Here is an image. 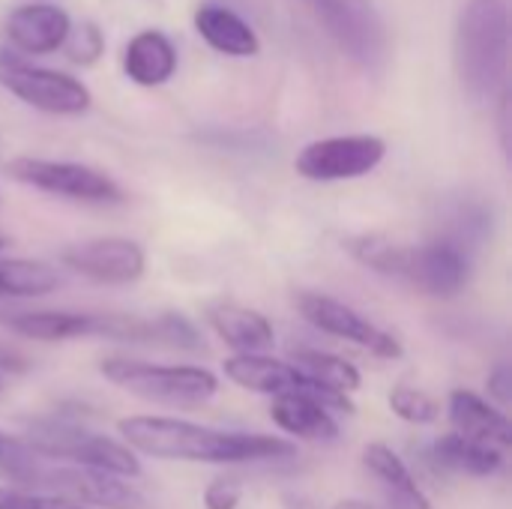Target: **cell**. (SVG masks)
<instances>
[{
	"instance_id": "6da1fadb",
	"label": "cell",
	"mask_w": 512,
	"mask_h": 509,
	"mask_svg": "<svg viewBox=\"0 0 512 509\" xmlns=\"http://www.w3.org/2000/svg\"><path fill=\"white\" fill-rule=\"evenodd\" d=\"M129 450H138L165 462H204V465H243L267 459H291L297 444L258 435V432H222L174 417H126L117 423Z\"/></svg>"
},
{
	"instance_id": "7a4b0ae2",
	"label": "cell",
	"mask_w": 512,
	"mask_h": 509,
	"mask_svg": "<svg viewBox=\"0 0 512 509\" xmlns=\"http://www.w3.org/2000/svg\"><path fill=\"white\" fill-rule=\"evenodd\" d=\"M456 72L474 99L504 90L510 63L507 0H471L456 24Z\"/></svg>"
},
{
	"instance_id": "3957f363",
	"label": "cell",
	"mask_w": 512,
	"mask_h": 509,
	"mask_svg": "<svg viewBox=\"0 0 512 509\" xmlns=\"http://www.w3.org/2000/svg\"><path fill=\"white\" fill-rule=\"evenodd\" d=\"M21 444L48 462L96 468V471H105V474H114L123 480L141 477V462H138L135 450H129L126 444H120L108 435H96L72 420H63V417L36 420Z\"/></svg>"
},
{
	"instance_id": "277c9868",
	"label": "cell",
	"mask_w": 512,
	"mask_h": 509,
	"mask_svg": "<svg viewBox=\"0 0 512 509\" xmlns=\"http://www.w3.org/2000/svg\"><path fill=\"white\" fill-rule=\"evenodd\" d=\"M99 372L120 390L159 405L195 408L216 396L219 378L204 366H156L129 357H108L99 363Z\"/></svg>"
},
{
	"instance_id": "5b68a950",
	"label": "cell",
	"mask_w": 512,
	"mask_h": 509,
	"mask_svg": "<svg viewBox=\"0 0 512 509\" xmlns=\"http://www.w3.org/2000/svg\"><path fill=\"white\" fill-rule=\"evenodd\" d=\"M318 24L330 33L342 54L366 72H375L390 57V33L372 0H303Z\"/></svg>"
},
{
	"instance_id": "8992f818",
	"label": "cell",
	"mask_w": 512,
	"mask_h": 509,
	"mask_svg": "<svg viewBox=\"0 0 512 509\" xmlns=\"http://www.w3.org/2000/svg\"><path fill=\"white\" fill-rule=\"evenodd\" d=\"M0 87L21 99L24 105L45 111V114H84L90 108V90L57 69H42L15 54L12 48L0 45Z\"/></svg>"
},
{
	"instance_id": "52a82bcc",
	"label": "cell",
	"mask_w": 512,
	"mask_h": 509,
	"mask_svg": "<svg viewBox=\"0 0 512 509\" xmlns=\"http://www.w3.org/2000/svg\"><path fill=\"white\" fill-rule=\"evenodd\" d=\"M6 174L24 186H33L48 195L87 204H114L123 201V189L102 171L78 162H54L36 156H18L6 165Z\"/></svg>"
},
{
	"instance_id": "ba28073f",
	"label": "cell",
	"mask_w": 512,
	"mask_h": 509,
	"mask_svg": "<svg viewBox=\"0 0 512 509\" xmlns=\"http://www.w3.org/2000/svg\"><path fill=\"white\" fill-rule=\"evenodd\" d=\"M387 156V144L378 135H336L306 144L294 168L306 180L333 183V180H354L375 171Z\"/></svg>"
},
{
	"instance_id": "9c48e42d",
	"label": "cell",
	"mask_w": 512,
	"mask_h": 509,
	"mask_svg": "<svg viewBox=\"0 0 512 509\" xmlns=\"http://www.w3.org/2000/svg\"><path fill=\"white\" fill-rule=\"evenodd\" d=\"M225 378L249 393H264L270 399L276 396H309L318 399L327 411H342V414H354V402L348 396L339 393H327L318 384H312L306 375H300L291 363L273 360L267 354H234L231 360H225Z\"/></svg>"
},
{
	"instance_id": "30bf717a",
	"label": "cell",
	"mask_w": 512,
	"mask_h": 509,
	"mask_svg": "<svg viewBox=\"0 0 512 509\" xmlns=\"http://www.w3.org/2000/svg\"><path fill=\"white\" fill-rule=\"evenodd\" d=\"M297 309L321 333L348 339V342L366 348L369 354H375L381 360H399L402 357L399 339H393L387 330H381L378 324H372L369 318H363L354 306H348L342 300H333V297L315 294V291H303V294H297Z\"/></svg>"
},
{
	"instance_id": "8fae6325",
	"label": "cell",
	"mask_w": 512,
	"mask_h": 509,
	"mask_svg": "<svg viewBox=\"0 0 512 509\" xmlns=\"http://www.w3.org/2000/svg\"><path fill=\"white\" fill-rule=\"evenodd\" d=\"M60 261L102 285H132L147 270L144 249L129 237H96L72 243L60 252Z\"/></svg>"
},
{
	"instance_id": "7c38bea8",
	"label": "cell",
	"mask_w": 512,
	"mask_h": 509,
	"mask_svg": "<svg viewBox=\"0 0 512 509\" xmlns=\"http://www.w3.org/2000/svg\"><path fill=\"white\" fill-rule=\"evenodd\" d=\"M468 276H471V261L450 240H435L426 246H405L399 279L417 285L420 291L432 297H456L468 285Z\"/></svg>"
},
{
	"instance_id": "4fadbf2b",
	"label": "cell",
	"mask_w": 512,
	"mask_h": 509,
	"mask_svg": "<svg viewBox=\"0 0 512 509\" xmlns=\"http://www.w3.org/2000/svg\"><path fill=\"white\" fill-rule=\"evenodd\" d=\"M447 414H450V423H453L456 435H462L465 441H474L480 447H489V450H498V453L510 456L512 423L501 408L489 405L486 399H480L471 390H453Z\"/></svg>"
},
{
	"instance_id": "5bb4252c",
	"label": "cell",
	"mask_w": 512,
	"mask_h": 509,
	"mask_svg": "<svg viewBox=\"0 0 512 509\" xmlns=\"http://www.w3.org/2000/svg\"><path fill=\"white\" fill-rule=\"evenodd\" d=\"M72 30L69 15L51 3H27L9 12L6 18V39L12 48L27 54H51L57 51Z\"/></svg>"
},
{
	"instance_id": "9a60e30c",
	"label": "cell",
	"mask_w": 512,
	"mask_h": 509,
	"mask_svg": "<svg viewBox=\"0 0 512 509\" xmlns=\"http://www.w3.org/2000/svg\"><path fill=\"white\" fill-rule=\"evenodd\" d=\"M207 321L216 330V336L237 354H264L273 345V324L267 321V315L234 300L210 303Z\"/></svg>"
},
{
	"instance_id": "2e32d148",
	"label": "cell",
	"mask_w": 512,
	"mask_h": 509,
	"mask_svg": "<svg viewBox=\"0 0 512 509\" xmlns=\"http://www.w3.org/2000/svg\"><path fill=\"white\" fill-rule=\"evenodd\" d=\"M9 327L36 342H69L87 336L108 339V315L96 312H21L9 321Z\"/></svg>"
},
{
	"instance_id": "e0dca14e",
	"label": "cell",
	"mask_w": 512,
	"mask_h": 509,
	"mask_svg": "<svg viewBox=\"0 0 512 509\" xmlns=\"http://www.w3.org/2000/svg\"><path fill=\"white\" fill-rule=\"evenodd\" d=\"M270 417L273 423L300 438V441H315V444H330L339 438V423L333 420V411H327L318 399L309 396H276L270 402Z\"/></svg>"
},
{
	"instance_id": "ac0fdd59",
	"label": "cell",
	"mask_w": 512,
	"mask_h": 509,
	"mask_svg": "<svg viewBox=\"0 0 512 509\" xmlns=\"http://www.w3.org/2000/svg\"><path fill=\"white\" fill-rule=\"evenodd\" d=\"M363 465L381 483L390 509H432L426 492L417 486L411 468L387 444H369L363 450Z\"/></svg>"
},
{
	"instance_id": "d6986e66",
	"label": "cell",
	"mask_w": 512,
	"mask_h": 509,
	"mask_svg": "<svg viewBox=\"0 0 512 509\" xmlns=\"http://www.w3.org/2000/svg\"><path fill=\"white\" fill-rule=\"evenodd\" d=\"M123 72L141 87H159L177 72V48L162 30H141L123 51Z\"/></svg>"
},
{
	"instance_id": "ffe728a7",
	"label": "cell",
	"mask_w": 512,
	"mask_h": 509,
	"mask_svg": "<svg viewBox=\"0 0 512 509\" xmlns=\"http://www.w3.org/2000/svg\"><path fill=\"white\" fill-rule=\"evenodd\" d=\"M195 30L201 39L228 57H255L261 51L258 33L228 6L207 3L195 12Z\"/></svg>"
},
{
	"instance_id": "44dd1931",
	"label": "cell",
	"mask_w": 512,
	"mask_h": 509,
	"mask_svg": "<svg viewBox=\"0 0 512 509\" xmlns=\"http://www.w3.org/2000/svg\"><path fill=\"white\" fill-rule=\"evenodd\" d=\"M429 462L438 471L447 474H465V477H495L504 465L507 456L489 447H480L474 441H465L462 435L450 432L444 438H438L429 447Z\"/></svg>"
},
{
	"instance_id": "7402d4cb",
	"label": "cell",
	"mask_w": 512,
	"mask_h": 509,
	"mask_svg": "<svg viewBox=\"0 0 512 509\" xmlns=\"http://www.w3.org/2000/svg\"><path fill=\"white\" fill-rule=\"evenodd\" d=\"M291 366L300 375H306L312 384L327 390V393L348 396V393L360 390V372L345 357H336V354H327V351H315V348H303V351H294V363Z\"/></svg>"
},
{
	"instance_id": "603a6c76",
	"label": "cell",
	"mask_w": 512,
	"mask_h": 509,
	"mask_svg": "<svg viewBox=\"0 0 512 509\" xmlns=\"http://www.w3.org/2000/svg\"><path fill=\"white\" fill-rule=\"evenodd\" d=\"M129 342H144V345H159V348H174V351H204V339L195 330V324L177 312H162L153 318L135 315Z\"/></svg>"
},
{
	"instance_id": "cb8c5ba5",
	"label": "cell",
	"mask_w": 512,
	"mask_h": 509,
	"mask_svg": "<svg viewBox=\"0 0 512 509\" xmlns=\"http://www.w3.org/2000/svg\"><path fill=\"white\" fill-rule=\"evenodd\" d=\"M60 285V273L42 261L12 258L0 261V294L9 297H42Z\"/></svg>"
},
{
	"instance_id": "d4e9b609",
	"label": "cell",
	"mask_w": 512,
	"mask_h": 509,
	"mask_svg": "<svg viewBox=\"0 0 512 509\" xmlns=\"http://www.w3.org/2000/svg\"><path fill=\"white\" fill-rule=\"evenodd\" d=\"M390 411H393L399 420L411 423V426H432V423H438V417H441L438 399H432L426 390L408 387V384H399V387L390 393Z\"/></svg>"
},
{
	"instance_id": "484cf974",
	"label": "cell",
	"mask_w": 512,
	"mask_h": 509,
	"mask_svg": "<svg viewBox=\"0 0 512 509\" xmlns=\"http://www.w3.org/2000/svg\"><path fill=\"white\" fill-rule=\"evenodd\" d=\"M63 45H66V57L72 63L93 66L102 57V51H105V36H102V30L93 21H84L81 27L69 30Z\"/></svg>"
},
{
	"instance_id": "4316f807",
	"label": "cell",
	"mask_w": 512,
	"mask_h": 509,
	"mask_svg": "<svg viewBox=\"0 0 512 509\" xmlns=\"http://www.w3.org/2000/svg\"><path fill=\"white\" fill-rule=\"evenodd\" d=\"M0 509H90L84 504H72L66 498L54 495H39V492H24L15 486H0Z\"/></svg>"
},
{
	"instance_id": "83f0119b",
	"label": "cell",
	"mask_w": 512,
	"mask_h": 509,
	"mask_svg": "<svg viewBox=\"0 0 512 509\" xmlns=\"http://www.w3.org/2000/svg\"><path fill=\"white\" fill-rule=\"evenodd\" d=\"M243 501V486L234 477H216L204 489V507L207 509H237Z\"/></svg>"
},
{
	"instance_id": "f1b7e54d",
	"label": "cell",
	"mask_w": 512,
	"mask_h": 509,
	"mask_svg": "<svg viewBox=\"0 0 512 509\" xmlns=\"http://www.w3.org/2000/svg\"><path fill=\"white\" fill-rule=\"evenodd\" d=\"M489 393L507 408L512 399V369L507 363H501L492 375H489Z\"/></svg>"
},
{
	"instance_id": "f546056e",
	"label": "cell",
	"mask_w": 512,
	"mask_h": 509,
	"mask_svg": "<svg viewBox=\"0 0 512 509\" xmlns=\"http://www.w3.org/2000/svg\"><path fill=\"white\" fill-rule=\"evenodd\" d=\"M12 447H15V438H9V435H3V432H0V465L9 459Z\"/></svg>"
},
{
	"instance_id": "4dcf8cb0",
	"label": "cell",
	"mask_w": 512,
	"mask_h": 509,
	"mask_svg": "<svg viewBox=\"0 0 512 509\" xmlns=\"http://www.w3.org/2000/svg\"><path fill=\"white\" fill-rule=\"evenodd\" d=\"M333 509H378L372 507L369 501H357V498H348V501H339Z\"/></svg>"
},
{
	"instance_id": "1f68e13d",
	"label": "cell",
	"mask_w": 512,
	"mask_h": 509,
	"mask_svg": "<svg viewBox=\"0 0 512 509\" xmlns=\"http://www.w3.org/2000/svg\"><path fill=\"white\" fill-rule=\"evenodd\" d=\"M3 246H6V240H3V237H0V249H3Z\"/></svg>"
}]
</instances>
